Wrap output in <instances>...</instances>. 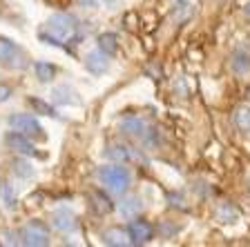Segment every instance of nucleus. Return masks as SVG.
Returning <instances> with one entry per match:
<instances>
[{
	"label": "nucleus",
	"mask_w": 250,
	"mask_h": 247,
	"mask_svg": "<svg viewBox=\"0 0 250 247\" xmlns=\"http://www.w3.org/2000/svg\"><path fill=\"white\" fill-rule=\"evenodd\" d=\"M141 209H143V203H141L139 196H125L123 201L119 203L121 216L125 218H136L141 214Z\"/></svg>",
	"instance_id": "nucleus-13"
},
{
	"label": "nucleus",
	"mask_w": 250,
	"mask_h": 247,
	"mask_svg": "<svg viewBox=\"0 0 250 247\" xmlns=\"http://www.w3.org/2000/svg\"><path fill=\"white\" fill-rule=\"evenodd\" d=\"M11 171H14L18 178H31V176H34V167H31L27 160H21V158L11 160Z\"/></svg>",
	"instance_id": "nucleus-20"
},
{
	"label": "nucleus",
	"mask_w": 250,
	"mask_h": 247,
	"mask_svg": "<svg viewBox=\"0 0 250 247\" xmlns=\"http://www.w3.org/2000/svg\"><path fill=\"white\" fill-rule=\"evenodd\" d=\"M121 132L125 136L134 138L136 143L146 145V147H154L159 143V132L154 129V125L150 120H143V118H125L121 120Z\"/></svg>",
	"instance_id": "nucleus-2"
},
{
	"label": "nucleus",
	"mask_w": 250,
	"mask_h": 247,
	"mask_svg": "<svg viewBox=\"0 0 250 247\" xmlns=\"http://www.w3.org/2000/svg\"><path fill=\"white\" fill-rule=\"evenodd\" d=\"M21 241L27 247H45L49 245V229L41 221H29L21 229Z\"/></svg>",
	"instance_id": "nucleus-6"
},
{
	"label": "nucleus",
	"mask_w": 250,
	"mask_h": 247,
	"mask_svg": "<svg viewBox=\"0 0 250 247\" xmlns=\"http://www.w3.org/2000/svg\"><path fill=\"white\" fill-rule=\"evenodd\" d=\"M78 31V20L72 14H54L47 25L41 29V40L47 45H56L62 47L65 42L74 40Z\"/></svg>",
	"instance_id": "nucleus-1"
},
{
	"label": "nucleus",
	"mask_w": 250,
	"mask_h": 247,
	"mask_svg": "<svg viewBox=\"0 0 250 247\" xmlns=\"http://www.w3.org/2000/svg\"><path fill=\"white\" fill-rule=\"evenodd\" d=\"M103 243L105 245H112V247H123L130 243V234H127V229H123V227H109L107 232L103 234Z\"/></svg>",
	"instance_id": "nucleus-14"
},
{
	"label": "nucleus",
	"mask_w": 250,
	"mask_h": 247,
	"mask_svg": "<svg viewBox=\"0 0 250 247\" xmlns=\"http://www.w3.org/2000/svg\"><path fill=\"white\" fill-rule=\"evenodd\" d=\"M5 145L9 147V150H14L16 154H21V156H36L38 154L36 145L31 143L29 136L21 134V132H14V129L5 136Z\"/></svg>",
	"instance_id": "nucleus-7"
},
{
	"label": "nucleus",
	"mask_w": 250,
	"mask_h": 247,
	"mask_svg": "<svg viewBox=\"0 0 250 247\" xmlns=\"http://www.w3.org/2000/svg\"><path fill=\"white\" fill-rule=\"evenodd\" d=\"M217 218L219 223H224V225H234V223L239 221V209L230 203H221L217 207Z\"/></svg>",
	"instance_id": "nucleus-15"
},
{
	"label": "nucleus",
	"mask_w": 250,
	"mask_h": 247,
	"mask_svg": "<svg viewBox=\"0 0 250 247\" xmlns=\"http://www.w3.org/2000/svg\"><path fill=\"white\" fill-rule=\"evenodd\" d=\"M127 234H130L132 245H143V243H150L154 238V227L147 221H143V218H134L127 225Z\"/></svg>",
	"instance_id": "nucleus-8"
},
{
	"label": "nucleus",
	"mask_w": 250,
	"mask_h": 247,
	"mask_svg": "<svg viewBox=\"0 0 250 247\" xmlns=\"http://www.w3.org/2000/svg\"><path fill=\"white\" fill-rule=\"evenodd\" d=\"M7 123H9V127L14 129V132H21V134L29 136V138H38V140L47 138L45 127H42L36 116H31V114H11Z\"/></svg>",
	"instance_id": "nucleus-4"
},
{
	"label": "nucleus",
	"mask_w": 250,
	"mask_h": 247,
	"mask_svg": "<svg viewBox=\"0 0 250 247\" xmlns=\"http://www.w3.org/2000/svg\"><path fill=\"white\" fill-rule=\"evenodd\" d=\"M34 72H36V78L41 82H52L54 76H56V67H54L52 62H45V60H38L34 65Z\"/></svg>",
	"instance_id": "nucleus-16"
},
{
	"label": "nucleus",
	"mask_w": 250,
	"mask_h": 247,
	"mask_svg": "<svg viewBox=\"0 0 250 247\" xmlns=\"http://www.w3.org/2000/svg\"><path fill=\"white\" fill-rule=\"evenodd\" d=\"M52 225L54 229H58V232H76V227H78V218L76 214H74L72 209H67V207H62V209H56L52 214Z\"/></svg>",
	"instance_id": "nucleus-10"
},
{
	"label": "nucleus",
	"mask_w": 250,
	"mask_h": 247,
	"mask_svg": "<svg viewBox=\"0 0 250 247\" xmlns=\"http://www.w3.org/2000/svg\"><path fill=\"white\" fill-rule=\"evenodd\" d=\"M234 125L239 127V132L250 134V105H244L234 112Z\"/></svg>",
	"instance_id": "nucleus-18"
},
{
	"label": "nucleus",
	"mask_w": 250,
	"mask_h": 247,
	"mask_svg": "<svg viewBox=\"0 0 250 247\" xmlns=\"http://www.w3.org/2000/svg\"><path fill=\"white\" fill-rule=\"evenodd\" d=\"M52 98L56 105H65V107H81L83 100L78 96L76 89H72L69 85H58L52 89Z\"/></svg>",
	"instance_id": "nucleus-11"
},
{
	"label": "nucleus",
	"mask_w": 250,
	"mask_h": 247,
	"mask_svg": "<svg viewBox=\"0 0 250 247\" xmlns=\"http://www.w3.org/2000/svg\"><path fill=\"white\" fill-rule=\"evenodd\" d=\"M11 87L9 85H0V103H7V100H9L11 98Z\"/></svg>",
	"instance_id": "nucleus-24"
},
{
	"label": "nucleus",
	"mask_w": 250,
	"mask_h": 247,
	"mask_svg": "<svg viewBox=\"0 0 250 247\" xmlns=\"http://www.w3.org/2000/svg\"><path fill=\"white\" fill-rule=\"evenodd\" d=\"M232 69H234V72H239V74L248 72V69H250V56H248V54H241V52L234 54V56H232Z\"/></svg>",
	"instance_id": "nucleus-23"
},
{
	"label": "nucleus",
	"mask_w": 250,
	"mask_h": 247,
	"mask_svg": "<svg viewBox=\"0 0 250 247\" xmlns=\"http://www.w3.org/2000/svg\"><path fill=\"white\" fill-rule=\"evenodd\" d=\"M107 67H109V56L105 52H101V49L89 52L87 56H85V69H87L89 74H94V76H103V74L107 72Z\"/></svg>",
	"instance_id": "nucleus-12"
},
{
	"label": "nucleus",
	"mask_w": 250,
	"mask_h": 247,
	"mask_svg": "<svg viewBox=\"0 0 250 247\" xmlns=\"http://www.w3.org/2000/svg\"><path fill=\"white\" fill-rule=\"evenodd\" d=\"M29 105H31L34 109H36V114H42V116H49V118L58 116L56 109H54L52 105H47L45 100H41V98H29Z\"/></svg>",
	"instance_id": "nucleus-22"
},
{
	"label": "nucleus",
	"mask_w": 250,
	"mask_h": 247,
	"mask_svg": "<svg viewBox=\"0 0 250 247\" xmlns=\"http://www.w3.org/2000/svg\"><path fill=\"white\" fill-rule=\"evenodd\" d=\"M119 38H116V34H101L99 36V49L101 52H105L107 56H114L116 47H119Z\"/></svg>",
	"instance_id": "nucleus-19"
},
{
	"label": "nucleus",
	"mask_w": 250,
	"mask_h": 247,
	"mask_svg": "<svg viewBox=\"0 0 250 247\" xmlns=\"http://www.w3.org/2000/svg\"><path fill=\"white\" fill-rule=\"evenodd\" d=\"M0 65L7 69H25L27 56L21 52V47L9 38H0Z\"/></svg>",
	"instance_id": "nucleus-5"
},
{
	"label": "nucleus",
	"mask_w": 250,
	"mask_h": 247,
	"mask_svg": "<svg viewBox=\"0 0 250 247\" xmlns=\"http://www.w3.org/2000/svg\"><path fill=\"white\" fill-rule=\"evenodd\" d=\"M105 158L114 160V163H141L143 156L134 147H127V145H109L105 150Z\"/></svg>",
	"instance_id": "nucleus-9"
},
{
	"label": "nucleus",
	"mask_w": 250,
	"mask_h": 247,
	"mask_svg": "<svg viewBox=\"0 0 250 247\" xmlns=\"http://www.w3.org/2000/svg\"><path fill=\"white\" fill-rule=\"evenodd\" d=\"M89 201H92V207L99 211V214L112 211V201H109L103 191H92V194H89Z\"/></svg>",
	"instance_id": "nucleus-17"
},
{
	"label": "nucleus",
	"mask_w": 250,
	"mask_h": 247,
	"mask_svg": "<svg viewBox=\"0 0 250 247\" xmlns=\"http://www.w3.org/2000/svg\"><path fill=\"white\" fill-rule=\"evenodd\" d=\"M0 194H2V203H5L7 209H14L16 203H18V191L14 190V185H11V183H5L2 190H0Z\"/></svg>",
	"instance_id": "nucleus-21"
},
{
	"label": "nucleus",
	"mask_w": 250,
	"mask_h": 247,
	"mask_svg": "<svg viewBox=\"0 0 250 247\" xmlns=\"http://www.w3.org/2000/svg\"><path fill=\"white\" fill-rule=\"evenodd\" d=\"M99 180L109 191L123 194V191H127V187H130L132 176H130V171L125 170V167H121V165H103L99 170Z\"/></svg>",
	"instance_id": "nucleus-3"
}]
</instances>
